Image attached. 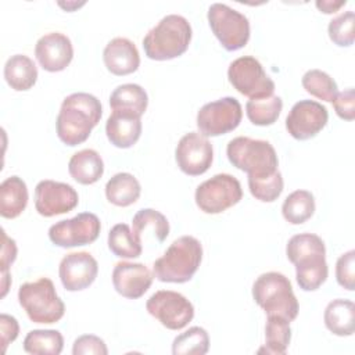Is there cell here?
Wrapping results in <instances>:
<instances>
[{
    "instance_id": "1",
    "label": "cell",
    "mask_w": 355,
    "mask_h": 355,
    "mask_svg": "<svg viewBox=\"0 0 355 355\" xmlns=\"http://www.w3.org/2000/svg\"><path fill=\"white\" fill-rule=\"evenodd\" d=\"M101 115L103 107L96 96L83 92L67 96L55 119L58 139L69 147L82 144L89 139Z\"/></svg>"
},
{
    "instance_id": "2",
    "label": "cell",
    "mask_w": 355,
    "mask_h": 355,
    "mask_svg": "<svg viewBox=\"0 0 355 355\" xmlns=\"http://www.w3.org/2000/svg\"><path fill=\"white\" fill-rule=\"evenodd\" d=\"M287 259L295 266V277L304 291L318 290L327 279L324 241L313 233L293 236L286 245Z\"/></svg>"
},
{
    "instance_id": "3",
    "label": "cell",
    "mask_w": 355,
    "mask_h": 355,
    "mask_svg": "<svg viewBox=\"0 0 355 355\" xmlns=\"http://www.w3.org/2000/svg\"><path fill=\"white\" fill-rule=\"evenodd\" d=\"M202 261V245L193 236L176 239L162 257L155 259L153 275L162 283H186L191 280Z\"/></svg>"
},
{
    "instance_id": "4",
    "label": "cell",
    "mask_w": 355,
    "mask_h": 355,
    "mask_svg": "<svg viewBox=\"0 0 355 355\" xmlns=\"http://www.w3.org/2000/svg\"><path fill=\"white\" fill-rule=\"evenodd\" d=\"M190 42V22L182 15L169 14L146 33L143 49L150 60L166 61L186 53Z\"/></svg>"
},
{
    "instance_id": "5",
    "label": "cell",
    "mask_w": 355,
    "mask_h": 355,
    "mask_svg": "<svg viewBox=\"0 0 355 355\" xmlns=\"http://www.w3.org/2000/svg\"><path fill=\"white\" fill-rule=\"evenodd\" d=\"M252 298L266 315L282 316L293 322L298 316L300 305L290 280L279 272L259 275L252 284Z\"/></svg>"
},
{
    "instance_id": "6",
    "label": "cell",
    "mask_w": 355,
    "mask_h": 355,
    "mask_svg": "<svg viewBox=\"0 0 355 355\" xmlns=\"http://www.w3.org/2000/svg\"><path fill=\"white\" fill-rule=\"evenodd\" d=\"M226 154L233 166L252 178L275 173L279 166L277 154L266 140L239 136L227 143Z\"/></svg>"
},
{
    "instance_id": "7",
    "label": "cell",
    "mask_w": 355,
    "mask_h": 355,
    "mask_svg": "<svg viewBox=\"0 0 355 355\" xmlns=\"http://www.w3.org/2000/svg\"><path fill=\"white\" fill-rule=\"evenodd\" d=\"M18 302L35 323H55L65 313V305L49 277H40L35 282L21 284Z\"/></svg>"
},
{
    "instance_id": "8",
    "label": "cell",
    "mask_w": 355,
    "mask_h": 355,
    "mask_svg": "<svg viewBox=\"0 0 355 355\" xmlns=\"http://www.w3.org/2000/svg\"><path fill=\"white\" fill-rule=\"evenodd\" d=\"M207 18L212 33L225 50L236 51L248 43L250 21L244 14L227 4L214 3L208 8Z\"/></svg>"
},
{
    "instance_id": "9",
    "label": "cell",
    "mask_w": 355,
    "mask_h": 355,
    "mask_svg": "<svg viewBox=\"0 0 355 355\" xmlns=\"http://www.w3.org/2000/svg\"><path fill=\"white\" fill-rule=\"evenodd\" d=\"M196 204L205 214H220L243 198V189L237 178L218 173L196 189Z\"/></svg>"
},
{
    "instance_id": "10",
    "label": "cell",
    "mask_w": 355,
    "mask_h": 355,
    "mask_svg": "<svg viewBox=\"0 0 355 355\" xmlns=\"http://www.w3.org/2000/svg\"><path fill=\"white\" fill-rule=\"evenodd\" d=\"M230 85L243 96L251 98L269 97L275 92V82L252 55H243L230 62L227 69Z\"/></svg>"
},
{
    "instance_id": "11",
    "label": "cell",
    "mask_w": 355,
    "mask_h": 355,
    "mask_svg": "<svg viewBox=\"0 0 355 355\" xmlns=\"http://www.w3.org/2000/svg\"><path fill=\"white\" fill-rule=\"evenodd\" d=\"M243 118L241 104L234 97H222L204 104L197 112V128L200 135L215 137L234 130Z\"/></svg>"
},
{
    "instance_id": "12",
    "label": "cell",
    "mask_w": 355,
    "mask_h": 355,
    "mask_svg": "<svg viewBox=\"0 0 355 355\" xmlns=\"http://www.w3.org/2000/svg\"><path fill=\"white\" fill-rule=\"evenodd\" d=\"M147 312L169 330H182L194 318L193 304L172 290L155 291L146 302Z\"/></svg>"
},
{
    "instance_id": "13",
    "label": "cell",
    "mask_w": 355,
    "mask_h": 355,
    "mask_svg": "<svg viewBox=\"0 0 355 355\" xmlns=\"http://www.w3.org/2000/svg\"><path fill=\"white\" fill-rule=\"evenodd\" d=\"M101 230V222L96 214L80 212L76 216L60 220L50 226V241L61 248H72L92 244L97 240Z\"/></svg>"
},
{
    "instance_id": "14",
    "label": "cell",
    "mask_w": 355,
    "mask_h": 355,
    "mask_svg": "<svg viewBox=\"0 0 355 355\" xmlns=\"http://www.w3.org/2000/svg\"><path fill=\"white\" fill-rule=\"evenodd\" d=\"M175 159L179 169L189 176H200L205 173L214 161V148L211 141L197 133H186L178 143Z\"/></svg>"
},
{
    "instance_id": "15",
    "label": "cell",
    "mask_w": 355,
    "mask_h": 355,
    "mask_svg": "<svg viewBox=\"0 0 355 355\" xmlns=\"http://www.w3.org/2000/svg\"><path fill=\"white\" fill-rule=\"evenodd\" d=\"M327 121L329 112L324 105L315 100H300L286 118V129L297 140H309L327 125Z\"/></svg>"
},
{
    "instance_id": "16",
    "label": "cell",
    "mask_w": 355,
    "mask_h": 355,
    "mask_svg": "<svg viewBox=\"0 0 355 355\" xmlns=\"http://www.w3.org/2000/svg\"><path fill=\"white\" fill-rule=\"evenodd\" d=\"M79 202L76 190L62 182L40 180L35 187V208L39 215L51 218L72 211Z\"/></svg>"
},
{
    "instance_id": "17",
    "label": "cell",
    "mask_w": 355,
    "mask_h": 355,
    "mask_svg": "<svg viewBox=\"0 0 355 355\" xmlns=\"http://www.w3.org/2000/svg\"><path fill=\"white\" fill-rule=\"evenodd\" d=\"M98 263L94 257L86 251L67 254L58 266L60 280L68 291H82L87 288L97 277Z\"/></svg>"
},
{
    "instance_id": "18",
    "label": "cell",
    "mask_w": 355,
    "mask_h": 355,
    "mask_svg": "<svg viewBox=\"0 0 355 355\" xmlns=\"http://www.w3.org/2000/svg\"><path fill=\"white\" fill-rule=\"evenodd\" d=\"M35 55L44 71L60 72L71 64L73 58V47L67 35L50 32L36 42Z\"/></svg>"
},
{
    "instance_id": "19",
    "label": "cell",
    "mask_w": 355,
    "mask_h": 355,
    "mask_svg": "<svg viewBox=\"0 0 355 355\" xmlns=\"http://www.w3.org/2000/svg\"><path fill=\"white\" fill-rule=\"evenodd\" d=\"M154 275L139 262H118L112 270V284L118 294L129 300L143 297L153 283Z\"/></svg>"
},
{
    "instance_id": "20",
    "label": "cell",
    "mask_w": 355,
    "mask_h": 355,
    "mask_svg": "<svg viewBox=\"0 0 355 355\" xmlns=\"http://www.w3.org/2000/svg\"><path fill=\"white\" fill-rule=\"evenodd\" d=\"M107 69L116 76H125L137 71L140 55L136 44L126 37L111 39L103 51Z\"/></svg>"
},
{
    "instance_id": "21",
    "label": "cell",
    "mask_w": 355,
    "mask_h": 355,
    "mask_svg": "<svg viewBox=\"0 0 355 355\" xmlns=\"http://www.w3.org/2000/svg\"><path fill=\"white\" fill-rule=\"evenodd\" d=\"M105 133L115 147L129 148L140 139L141 119L135 114L112 111L105 122Z\"/></svg>"
},
{
    "instance_id": "22",
    "label": "cell",
    "mask_w": 355,
    "mask_h": 355,
    "mask_svg": "<svg viewBox=\"0 0 355 355\" xmlns=\"http://www.w3.org/2000/svg\"><path fill=\"white\" fill-rule=\"evenodd\" d=\"M71 178L80 184H93L104 173V162L96 150L85 148L75 153L68 162Z\"/></svg>"
},
{
    "instance_id": "23",
    "label": "cell",
    "mask_w": 355,
    "mask_h": 355,
    "mask_svg": "<svg viewBox=\"0 0 355 355\" xmlns=\"http://www.w3.org/2000/svg\"><path fill=\"white\" fill-rule=\"evenodd\" d=\"M28 205V187L19 176H10L0 184V215L6 219L19 216Z\"/></svg>"
},
{
    "instance_id": "24",
    "label": "cell",
    "mask_w": 355,
    "mask_h": 355,
    "mask_svg": "<svg viewBox=\"0 0 355 355\" xmlns=\"http://www.w3.org/2000/svg\"><path fill=\"white\" fill-rule=\"evenodd\" d=\"M323 320L326 327L338 337L352 336L355 331V305L351 300L337 298L327 304Z\"/></svg>"
},
{
    "instance_id": "25",
    "label": "cell",
    "mask_w": 355,
    "mask_h": 355,
    "mask_svg": "<svg viewBox=\"0 0 355 355\" xmlns=\"http://www.w3.org/2000/svg\"><path fill=\"white\" fill-rule=\"evenodd\" d=\"M148 105L147 92L136 83H123L114 89L110 96V107L112 111L135 114L141 118Z\"/></svg>"
},
{
    "instance_id": "26",
    "label": "cell",
    "mask_w": 355,
    "mask_h": 355,
    "mask_svg": "<svg viewBox=\"0 0 355 355\" xmlns=\"http://www.w3.org/2000/svg\"><path fill=\"white\" fill-rule=\"evenodd\" d=\"M4 79L15 92L29 90L37 80V68L28 55L14 54L4 65Z\"/></svg>"
},
{
    "instance_id": "27",
    "label": "cell",
    "mask_w": 355,
    "mask_h": 355,
    "mask_svg": "<svg viewBox=\"0 0 355 355\" xmlns=\"http://www.w3.org/2000/svg\"><path fill=\"white\" fill-rule=\"evenodd\" d=\"M141 193L139 180L128 172L115 173L105 184L107 200L116 207H129L135 204Z\"/></svg>"
},
{
    "instance_id": "28",
    "label": "cell",
    "mask_w": 355,
    "mask_h": 355,
    "mask_svg": "<svg viewBox=\"0 0 355 355\" xmlns=\"http://www.w3.org/2000/svg\"><path fill=\"white\" fill-rule=\"evenodd\" d=\"M132 232L139 240H141L143 233H147L148 230L153 237L157 239V241L159 243H162L169 234L168 219L159 211H155L153 208L139 209L132 219Z\"/></svg>"
},
{
    "instance_id": "29",
    "label": "cell",
    "mask_w": 355,
    "mask_h": 355,
    "mask_svg": "<svg viewBox=\"0 0 355 355\" xmlns=\"http://www.w3.org/2000/svg\"><path fill=\"white\" fill-rule=\"evenodd\" d=\"M315 212V198L308 190H295L290 193L283 205V218L291 225H301L312 218Z\"/></svg>"
},
{
    "instance_id": "30",
    "label": "cell",
    "mask_w": 355,
    "mask_h": 355,
    "mask_svg": "<svg viewBox=\"0 0 355 355\" xmlns=\"http://www.w3.org/2000/svg\"><path fill=\"white\" fill-rule=\"evenodd\" d=\"M64 348V337L58 330H31L24 338V349L33 355H60Z\"/></svg>"
},
{
    "instance_id": "31",
    "label": "cell",
    "mask_w": 355,
    "mask_h": 355,
    "mask_svg": "<svg viewBox=\"0 0 355 355\" xmlns=\"http://www.w3.org/2000/svg\"><path fill=\"white\" fill-rule=\"evenodd\" d=\"M141 240H139L129 225L118 223L108 233V248L119 258H137L143 252Z\"/></svg>"
},
{
    "instance_id": "32",
    "label": "cell",
    "mask_w": 355,
    "mask_h": 355,
    "mask_svg": "<svg viewBox=\"0 0 355 355\" xmlns=\"http://www.w3.org/2000/svg\"><path fill=\"white\" fill-rule=\"evenodd\" d=\"M283 108V100L279 96L263 98H251L245 104V114L251 123L257 126L273 125Z\"/></svg>"
},
{
    "instance_id": "33",
    "label": "cell",
    "mask_w": 355,
    "mask_h": 355,
    "mask_svg": "<svg viewBox=\"0 0 355 355\" xmlns=\"http://www.w3.org/2000/svg\"><path fill=\"white\" fill-rule=\"evenodd\" d=\"M291 340L290 322L282 316L268 315L265 324V351L268 354H286Z\"/></svg>"
},
{
    "instance_id": "34",
    "label": "cell",
    "mask_w": 355,
    "mask_h": 355,
    "mask_svg": "<svg viewBox=\"0 0 355 355\" xmlns=\"http://www.w3.org/2000/svg\"><path fill=\"white\" fill-rule=\"evenodd\" d=\"M209 349V336L205 329L193 326L175 337L172 343L173 355H205Z\"/></svg>"
},
{
    "instance_id": "35",
    "label": "cell",
    "mask_w": 355,
    "mask_h": 355,
    "mask_svg": "<svg viewBox=\"0 0 355 355\" xmlns=\"http://www.w3.org/2000/svg\"><path fill=\"white\" fill-rule=\"evenodd\" d=\"M301 83L304 89L313 97L331 103L338 93L336 80L320 69H309L304 73Z\"/></svg>"
},
{
    "instance_id": "36",
    "label": "cell",
    "mask_w": 355,
    "mask_h": 355,
    "mask_svg": "<svg viewBox=\"0 0 355 355\" xmlns=\"http://www.w3.org/2000/svg\"><path fill=\"white\" fill-rule=\"evenodd\" d=\"M283 176L280 171L263 178L248 176L250 193L262 202H273L277 200L283 191Z\"/></svg>"
},
{
    "instance_id": "37",
    "label": "cell",
    "mask_w": 355,
    "mask_h": 355,
    "mask_svg": "<svg viewBox=\"0 0 355 355\" xmlns=\"http://www.w3.org/2000/svg\"><path fill=\"white\" fill-rule=\"evenodd\" d=\"M355 14L354 11H344L329 22L327 32L330 40L340 46L348 47L355 40Z\"/></svg>"
},
{
    "instance_id": "38",
    "label": "cell",
    "mask_w": 355,
    "mask_h": 355,
    "mask_svg": "<svg viewBox=\"0 0 355 355\" xmlns=\"http://www.w3.org/2000/svg\"><path fill=\"white\" fill-rule=\"evenodd\" d=\"M336 279L337 283L348 290L355 288V251L349 250L338 257L336 262Z\"/></svg>"
},
{
    "instance_id": "39",
    "label": "cell",
    "mask_w": 355,
    "mask_h": 355,
    "mask_svg": "<svg viewBox=\"0 0 355 355\" xmlns=\"http://www.w3.org/2000/svg\"><path fill=\"white\" fill-rule=\"evenodd\" d=\"M73 355H107L108 349L103 338L94 334H83L73 341Z\"/></svg>"
},
{
    "instance_id": "40",
    "label": "cell",
    "mask_w": 355,
    "mask_h": 355,
    "mask_svg": "<svg viewBox=\"0 0 355 355\" xmlns=\"http://www.w3.org/2000/svg\"><path fill=\"white\" fill-rule=\"evenodd\" d=\"M331 103L336 114L341 119L352 121L355 118V92L352 87L337 93Z\"/></svg>"
},
{
    "instance_id": "41",
    "label": "cell",
    "mask_w": 355,
    "mask_h": 355,
    "mask_svg": "<svg viewBox=\"0 0 355 355\" xmlns=\"http://www.w3.org/2000/svg\"><path fill=\"white\" fill-rule=\"evenodd\" d=\"M19 333V324L17 319L11 315L1 313L0 315V340H1V349L6 352L10 343H12Z\"/></svg>"
},
{
    "instance_id": "42",
    "label": "cell",
    "mask_w": 355,
    "mask_h": 355,
    "mask_svg": "<svg viewBox=\"0 0 355 355\" xmlns=\"http://www.w3.org/2000/svg\"><path fill=\"white\" fill-rule=\"evenodd\" d=\"M1 239H3V245H1L0 266H1V273H4V272H8L10 266L17 258V244L12 239L7 236L4 229L1 230Z\"/></svg>"
},
{
    "instance_id": "43",
    "label": "cell",
    "mask_w": 355,
    "mask_h": 355,
    "mask_svg": "<svg viewBox=\"0 0 355 355\" xmlns=\"http://www.w3.org/2000/svg\"><path fill=\"white\" fill-rule=\"evenodd\" d=\"M316 7L320 10V12L323 14H334L337 12L343 6L347 4V1H329V0H318L316 3Z\"/></svg>"
},
{
    "instance_id": "44",
    "label": "cell",
    "mask_w": 355,
    "mask_h": 355,
    "mask_svg": "<svg viewBox=\"0 0 355 355\" xmlns=\"http://www.w3.org/2000/svg\"><path fill=\"white\" fill-rule=\"evenodd\" d=\"M61 7H64L67 11H72V8L71 7H79V6H83L85 3H82V4H78V3H67V4H64V3H58Z\"/></svg>"
}]
</instances>
